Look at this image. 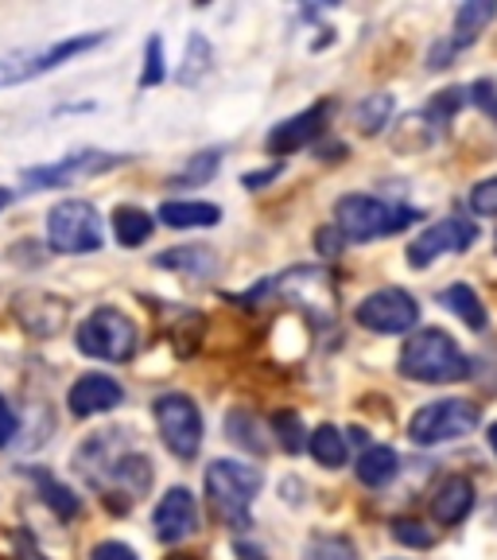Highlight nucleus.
<instances>
[{"instance_id":"f257e3e1","label":"nucleus","mask_w":497,"mask_h":560,"mask_svg":"<svg viewBox=\"0 0 497 560\" xmlns=\"http://www.w3.org/2000/svg\"><path fill=\"white\" fill-rule=\"evenodd\" d=\"M74 471L86 479L90 490L102 494V502L114 510V514L132 510L152 487V459L144 447L132 444L129 429L94 432V436L74 452Z\"/></svg>"},{"instance_id":"f03ea898","label":"nucleus","mask_w":497,"mask_h":560,"mask_svg":"<svg viewBox=\"0 0 497 560\" xmlns=\"http://www.w3.org/2000/svg\"><path fill=\"white\" fill-rule=\"evenodd\" d=\"M397 370H401L404 377H412V382L451 385V382H466V377H471V359H466V350L447 331H439V327H419L401 347Z\"/></svg>"},{"instance_id":"7ed1b4c3","label":"nucleus","mask_w":497,"mask_h":560,"mask_svg":"<svg viewBox=\"0 0 497 560\" xmlns=\"http://www.w3.org/2000/svg\"><path fill=\"white\" fill-rule=\"evenodd\" d=\"M264 487V475L237 459H214L206 467V506L226 529L253 525V499Z\"/></svg>"},{"instance_id":"20e7f679","label":"nucleus","mask_w":497,"mask_h":560,"mask_svg":"<svg viewBox=\"0 0 497 560\" xmlns=\"http://www.w3.org/2000/svg\"><path fill=\"white\" fill-rule=\"evenodd\" d=\"M419 214L401 202L377 199V195H342L334 202V230L342 242H374V237L401 234Z\"/></svg>"},{"instance_id":"39448f33","label":"nucleus","mask_w":497,"mask_h":560,"mask_svg":"<svg viewBox=\"0 0 497 560\" xmlns=\"http://www.w3.org/2000/svg\"><path fill=\"white\" fill-rule=\"evenodd\" d=\"M79 350L97 362H129L140 347V331L121 307H94L79 324Z\"/></svg>"},{"instance_id":"423d86ee","label":"nucleus","mask_w":497,"mask_h":560,"mask_svg":"<svg viewBox=\"0 0 497 560\" xmlns=\"http://www.w3.org/2000/svg\"><path fill=\"white\" fill-rule=\"evenodd\" d=\"M482 424V412L474 401L466 397H443V401L419 405L409 420V440L419 447H436L447 444V440H463L471 436Z\"/></svg>"},{"instance_id":"0eeeda50","label":"nucleus","mask_w":497,"mask_h":560,"mask_svg":"<svg viewBox=\"0 0 497 560\" xmlns=\"http://www.w3.org/2000/svg\"><path fill=\"white\" fill-rule=\"evenodd\" d=\"M47 242L55 254H94L102 249V214L86 199H62L47 210Z\"/></svg>"},{"instance_id":"6e6552de","label":"nucleus","mask_w":497,"mask_h":560,"mask_svg":"<svg viewBox=\"0 0 497 560\" xmlns=\"http://www.w3.org/2000/svg\"><path fill=\"white\" fill-rule=\"evenodd\" d=\"M105 44V32H90L79 35V39H62V44L51 47H35V51H12L0 55V90L20 86V82H32L47 70H59L62 62L79 59L82 51H94V47Z\"/></svg>"},{"instance_id":"1a4fd4ad","label":"nucleus","mask_w":497,"mask_h":560,"mask_svg":"<svg viewBox=\"0 0 497 560\" xmlns=\"http://www.w3.org/2000/svg\"><path fill=\"white\" fill-rule=\"evenodd\" d=\"M152 417L164 436L167 452L179 459H194L202 447V412L187 394H159L152 401Z\"/></svg>"},{"instance_id":"9d476101","label":"nucleus","mask_w":497,"mask_h":560,"mask_svg":"<svg viewBox=\"0 0 497 560\" xmlns=\"http://www.w3.org/2000/svg\"><path fill=\"white\" fill-rule=\"evenodd\" d=\"M354 319H358V327H366V331H374V335H404L419 324V304L412 300V292L389 284V289L369 292V296L354 307Z\"/></svg>"},{"instance_id":"9b49d317","label":"nucleus","mask_w":497,"mask_h":560,"mask_svg":"<svg viewBox=\"0 0 497 560\" xmlns=\"http://www.w3.org/2000/svg\"><path fill=\"white\" fill-rule=\"evenodd\" d=\"M474 242H478V226L471 219H454L451 214V219H439L436 226H428L409 245V265L412 269H428L443 254H463Z\"/></svg>"},{"instance_id":"f8f14e48","label":"nucleus","mask_w":497,"mask_h":560,"mask_svg":"<svg viewBox=\"0 0 497 560\" xmlns=\"http://www.w3.org/2000/svg\"><path fill=\"white\" fill-rule=\"evenodd\" d=\"M117 164H125V156H109V152L86 149V152H70V156H62L59 164L27 167L24 179L32 187H67V184H74V179H90V175H102Z\"/></svg>"},{"instance_id":"ddd939ff","label":"nucleus","mask_w":497,"mask_h":560,"mask_svg":"<svg viewBox=\"0 0 497 560\" xmlns=\"http://www.w3.org/2000/svg\"><path fill=\"white\" fill-rule=\"evenodd\" d=\"M152 529H156V537L164 545H179L187 541V537H194V529H199V502H194V494L187 487H171L159 499L156 514H152Z\"/></svg>"},{"instance_id":"4468645a","label":"nucleus","mask_w":497,"mask_h":560,"mask_svg":"<svg viewBox=\"0 0 497 560\" xmlns=\"http://www.w3.org/2000/svg\"><path fill=\"white\" fill-rule=\"evenodd\" d=\"M121 401H125L121 382H117V377H109V374H82L79 382L70 385V394H67L70 412H74L79 420L114 412Z\"/></svg>"},{"instance_id":"2eb2a0df","label":"nucleus","mask_w":497,"mask_h":560,"mask_svg":"<svg viewBox=\"0 0 497 560\" xmlns=\"http://www.w3.org/2000/svg\"><path fill=\"white\" fill-rule=\"evenodd\" d=\"M12 312L24 324V331L35 335V339H51L67 324V304L59 296H51V292H20L12 300Z\"/></svg>"},{"instance_id":"dca6fc26","label":"nucleus","mask_w":497,"mask_h":560,"mask_svg":"<svg viewBox=\"0 0 497 560\" xmlns=\"http://www.w3.org/2000/svg\"><path fill=\"white\" fill-rule=\"evenodd\" d=\"M327 109H331V105L319 102V105H311V109H304V114L288 117V121H280L276 129L264 137V149H269L272 156H288V152L307 149V144H311L319 132H323Z\"/></svg>"},{"instance_id":"f3484780","label":"nucleus","mask_w":497,"mask_h":560,"mask_svg":"<svg viewBox=\"0 0 497 560\" xmlns=\"http://www.w3.org/2000/svg\"><path fill=\"white\" fill-rule=\"evenodd\" d=\"M431 517H436L439 525H463L466 517H471L474 510V482L466 479V475H443V479L436 482V490H431Z\"/></svg>"},{"instance_id":"a211bd4d","label":"nucleus","mask_w":497,"mask_h":560,"mask_svg":"<svg viewBox=\"0 0 497 560\" xmlns=\"http://www.w3.org/2000/svg\"><path fill=\"white\" fill-rule=\"evenodd\" d=\"M159 222L171 230H202V226H218L222 222V207H214V202H184V199H167L164 207H159Z\"/></svg>"},{"instance_id":"6ab92c4d","label":"nucleus","mask_w":497,"mask_h":560,"mask_svg":"<svg viewBox=\"0 0 497 560\" xmlns=\"http://www.w3.org/2000/svg\"><path fill=\"white\" fill-rule=\"evenodd\" d=\"M358 482L362 487H389L401 471V455L393 452L389 444H369L366 452L358 455Z\"/></svg>"},{"instance_id":"aec40b11","label":"nucleus","mask_w":497,"mask_h":560,"mask_svg":"<svg viewBox=\"0 0 497 560\" xmlns=\"http://www.w3.org/2000/svg\"><path fill=\"white\" fill-rule=\"evenodd\" d=\"M156 265L159 269L184 272V277H194V280L218 272V257H214V249H206V245H179L171 254H159Z\"/></svg>"},{"instance_id":"412c9836","label":"nucleus","mask_w":497,"mask_h":560,"mask_svg":"<svg viewBox=\"0 0 497 560\" xmlns=\"http://www.w3.org/2000/svg\"><path fill=\"white\" fill-rule=\"evenodd\" d=\"M27 479L35 482V490L44 494V502L55 510V514L62 517V522H70V517H79L82 514V502H79V494L67 487V482H59L55 475H47L44 467H27Z\"/></svg>"},{"instance_id":"4be33fe9","label":"nucleus","mask_w":497,"mask_h":560,"mask_svg":"<svg viewBox=\"0 0 497 560\" xmlns=\"http://www.w3.org/2000/svg\"><path fill=\"white\" fill-rule=\"evenodd\" d=\"M152 230H156V219H152L149 210H140V207L114 210V237H117V245H125V249L144 245L152 237Z\"/></svg>"},{"instance_id":"5701e85b","label":"nucleus","mask_w":497,"mask_h":560,"mask_svg":"<svg viewBox=\"0 0 497 560\" xmlns=\"http://www.w3.org/2000/svg\"><path fill=\"white\" fill-rule=\"evenodd\" d=\"M439 304H443L447 312L459 315L471 331H482V327H486V307H482L478 292H474L471 284H451V289H443L439 292Z\"/></svg>"},{"instance_id":"b1692460","label":"nucleus","mask_w":497,"mask_h":560,"mask_svg":"<svg viewBox=\"0 0 497 560\" xmlns=\"http://www.w3.org/2000/svg\"><path fill=\"white\" fill-rule=\"evenodd\" d=\"M226 432H229V440H234L237 447H245V452H253V455L269 452V436H264V424L253 417V412H245V409L226 412Z\"/></svg>"},{"instance_id":"393cba45","label":"nucleus","mask_w":497,"mask_h":560,"mask_svg":"<svg viewBox=\"0 0 497 560\" xmlns=\"http://www.w3.org/2000/svg\"><path fill=\"white\" fill-rule=\"evenodd\" d=\"M494 4H482V0H471V4H463V9H459V16H454V35H451V44L459 47V51H463V47H471L474 39H478L482 35V27L489 24V20H494Z\"/></svg>"},{"instance_id":"a878e982","label":"nucleus","mask_w":497,"mask_h":560,"mask_svg":"<svg viewBox=\"0 0 497 560\" xmlns=\"http://www.w3.org/2000/svg\"><path fill=\"white\" fill-rule=\"evenodd\" d=\"M307 452L315 455L319 467H342L346 464V436L339 429H331V424H323V429H315L307 436Z\"/></svg>"},{"instance_id":"bb28decb","label":"nucleus","mask_w":497,"mask_h":560,"mask_svg":"<svg viewBox=\"0 0 497 560\" xmlns=\"http://www.w3.org/2000/svg\"><path fill=\"white\" fill-rule=\"evenodd\" d=\"M393 117V94H369L354 105V125H358L366 137H377V132L389 125Z\"/></svg>"},{"instance_id":"cd10ccee","label":"nucleus","mask_w":497,"mask_h":560,"mask_svg":"<svg viewBox=\"0 0 497 560\" xmlns=\"http://www.w3.org/2000/svg\"><path fill=\"white\" fill-rule=\"evenodd\" d=\"M272 436H276V444L284 447V452H288V455H299V452H304V447H307L304 420H299L292 409L272 412Z\"/></svg>"},{"instance_id":"c85d7f7f","label":"nucleus","mask_w":497,"mask_h":560,"mask_svg":"<svg viewBox=\"0 0 497 560\" xmlns=\"http://www.w3.org/2000/svg\"><path fill=\"white\" fill-rule=\"evenodd\" d=\"M307 560H358V545L342 534H315L307 541Z\"/></svg>"},{"instance_id":"c756f323","label":"nucleus","mask_w":497,"mask_h":560,"mask_svg":"<svg viewBox=\"0 0 497 560\" xmlns=\"http://www.w3.org/2000/svg\"><path fill=\"white\" fill-rule=\"evenodd\" d=\"M210 70V44L202 35H191L187 39V55H184V67L175 70V82H184V86H194Z\"/></svg>"},{"instance_id":"7c9ffc66","label":"nucleus","mask_w":497,"mask_h":560,"mask_svg":"<svg viewBox=\"0 0 497 560\" xmlns=\"http://www.w3.org/2000/svg\"><path fill=\"white\" fill-rule=\"evenodd\" d=\"M218 164H222V152L218 149L199 152V156H191V164H187L184 172H175L171 184H179V187H199V184H206L210 175L218 172Z\"/></svg>"},{"instance_id":"2f4dec72","label":"nucleus","mask_w":497,"mask_h":560,"mask_svg":"<svg viewBox=\"0 0 497 560\" xmlns=\"http://www.w3.org/2000/svg\"><path fill=\"white\" fill-rule=\"evenodd\" d=\"M393 537L401 545H409V549H431L436 545V534H431L428 525L419 522V517H393Z\"/></svg>"},{"instance_id":"473e14b6","label":"nucleus","mask_w":497,"mask_h":560,"mask_svg":"<svg viewBox=\"0 0 497 560\" xmlns=\"http://www.w3.org/2000/svg\"><path fill=\"white\" fill-rule=\"evenodd\" d=\"M463 94H466V90H443V94H439L436 102L424 109V121H431L436 129L451 125V117L459 114V105H463Z\"/></svg>"},{"instance_id":"72a5a7b5","label":"nucleus","mask_w":497,"mask_h":560,"mask_svg":"<svg viewBox=\"0 0 497 560\" xmlns=\"http://www.w3.org/2000/svg\"><path fill=\"white\" fill-rule=\"evenodd\" d=\"M167 79V67H164V44H159V35L149 39V59H144V74H140V86H159Z\"/></svg>"},{"instance_id":"f704fd0d","label":"nucleus","mask_w":497,"mask_h":560,"mask_svg":"<svg viewBox=\"0 0 497 560\" xmlns=\"http://www.w3.org/2000/svg\"><path fill=\"white\" fill-rule=\"evenodd\" d=\"M471 210L482 219H497V175L494 179H482L471 191Z\"/></svg>"},{"instance_id":"c9c22d12","label":"nucleus","mask_w":497,"mask_h":560,"mask_svg":"<svg viewBox=\"0 0 497 560\" xmlns=\"http://www.w3.org/2000/svg\"><path fill=\"white\" fill-rule=\"evenodd\" d=\"M90 560H140V557L125 541H97L94 552H90Z\"/></svg>"},{"instance_id":"e433bc0d","label":"nucleus","mask_w":497,"mask_h":560,"mask_svg":"<svg viewBox=\"0 0 497 560\" xmlns=\"http://www.w3.org/2000/svg\"><path fill=\"white\" fill-rule=\"evenodd\" d=\"M474 105H478V109H486V114L497 121V86L489 79L474 82Z\"/></svg>"},{"instance_id":"4c0bfd02","label":"nucleus","mask_w":497,"mask_h":560,"mask_svg":"<svg viewBox=\"0 0 497 560\" xmlns=\"http://www.w3.org/2000/svg\"><path fill=\"white\" fill-rule=\"evenodd\" d=\"M16 429H20V420H16V412H12V405L0 397V447H9L12 444V436H16Z\"/></svg>"},{"instance_id":"58836bf2","label":"nucleus","mask_w":497,"mask_h":560,"mask_svg":"<svg viewBox=\"0 0 497 560\" xmlns=\"http://www.w3.org/2000/svg\"><path fill=\"white\" fill-rule=\"evenodd\" d=\"M12 541H16V552H12V560H51V557H44V552L35 549V541L24 534V529H16V537H12Z\"/></svg>"},{"instance_id":"ea45409f","label":"nucleus","mask_w":497,"mask_h":560,"mask_svg":"<svg viewBox=\"0 0 497 560\" xmlns=\"http://www.w3.org/2000/svg\"><path fill=\"white\" fill-rule=\"evenodd\" d=\"M234 552L241 560H269V552H264L261 545H253V541H234Z\"/></svg>"},{"instance_id":"a19ab883","label":"nucleus","mask_w":497,"mask_h":560,"mask_svg":"<svg viewBox=\"0 0 497 560\" xmlns=\"http://www.w3.org/2000/svg\"><path fill=\"white\" fill-rule=\"evenodd\" d=\"M12 199H16V191H12V187H0V210L9 207Z\"/></svg>"},{"instance_id":"79ce46f5","label":"nucleus","mask_w":497,"mask_h":560,"mask_svg":"<svg viewBox=\"0 0 497 560\" xmlns=\"http://www.w3.org/2000/svg\"><path fill=\"white\" fill-rule=\"evenodd\" d=\"M486 440H489V447H494V455H497V420L486 429Z\"/></svg>"},{"instance_id":"37998d69","label":"nucleus","mask_w":497,"mask_h":560,"mask_svg":"<svg viewBox=\"0 0 497 560\" xmlns=\"http://www.w3.org/2000/svg\"><path fill=\"white\" fill-rule=\"evenodd\" d=\"M167 560H194V557H187V552H179V557H167Z\"/></svg>"}]
</instances>
